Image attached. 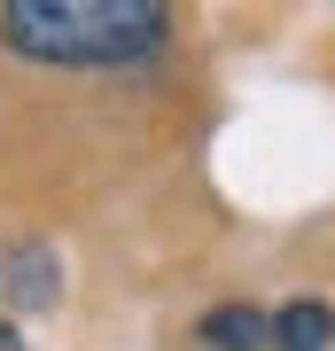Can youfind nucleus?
<instances>
[{
    "mask_svg": "<svg viewBox=\"0 0 335 351\" xmlns=\"http://www.w3.org/2000/svg\"><path fill=\"white\" fill-rule=\"evenodd\" d=\"M172 39V0H0V47L39 71H125Z\"/></svg>",
    "mask_w": 335,
    "mask_h": 351,
    "instance_id": "1",
    "label": "nucleus"
},
{
    "mask_svg": "<svg viewBox=\"0 0 335 351\" xmlns=\"http://www.w3.org/2000/svg\"><path fill=\"white\" fill-rule=\"evenodd\" d=\"M265 343L273 351H327L335 343V304L297 297V304H281V313H265Z\"/></svg>",
    "mask_w": 335,
    "mask_h": 351,
    "instance_id": "2",
    "label": "nucleus"
},
{
    "mask_svg": "<svg viewBox=\"0 0 335 351\" xmlns=\"http://www.w3.org/2000/svg\"><path fill=\"white\" fill-rule=\"evenodd\" d=\"M0 274H8V297L32 304V313H47V304L62 297V274H55V258L39 250V242H16V250L0 258Z\"/></svg>",
    "mask_w": 335,
    "mask_h": 351,
    "instance_id": "3",
    "label": "nucleus"
},
{
    "mask_svg": "<svg viewBox=\"0 0 335 351\" xmlns=\"http://www.w3.org/2000/svg\"><path fill=\"white\" fill-rule=\"evenodd\" d=\"M195 336L211 351H265V313H258V304H211Z\"/></svg>",
    "mask_w": 335,
    "mask_h": 351,
    "instance_id": "4",
    "label": "nucleus"
},
{
    "mask_svg": "<svg viewBox=\"0 0 335 351\" xmlns=\"http://www.w3.org/2000/svg\"><path fill=\"white\" fill-rule=\"evenodd\" d=\"M0 351H24V336H16V320L0 313Z\"/></svg>",
    "mask_w": 335,
    "mask_h": 351,
    "instance_id": "5",
    "label": "nucleus"
}]
</instances>
